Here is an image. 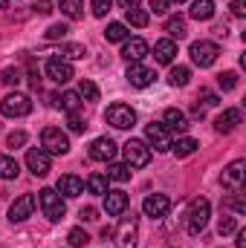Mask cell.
Returning a JSON list of instances; mask_svg holds the SVG:
<instances>
[{
  "label": "cell",
  "instance_id": "obj_1",
  "mask_svg": "<svg viewBox=\"0 0 246 248\" xmlns=\"http://www.w3.org/2000/svg\"><path fill=\"white\" fill-rule=\"evenodd\" d=\"M38 205H41V211H44V217H47L50 222H61L64 214H67V205H64L61 193H58L55 187H44V190L38 193Z\"/></svg>",
  "mask_w": 246,
  "mask_h": 248
},
{
  "label": "cell",
  "instance_id": "obj_2",
  "mask_svg": "<svg viewBox=\"0 0 246 248\" xmlns=\"http://www.w3.org/2000/svg\"><path fill=\"white\" fill-rule=\"evenodd\" d=\"M209 214H211V205H209V199H194L191 205H188V214H185V219H188V234L191 237H197L203 228H206V222H209Z\"/></svg>",
  "mask_w": 246,
  "mask_h": 248
},
{
  "label": "cell",
  "instance_id": "obj_3",
  "mask_svg": "<svg viewBox=\"0 0 246 248\" xmlns=\"http://www.w3.org/2000/svg\"><path fill=\"white\" fill-rule=\"evenodd\" d=\"M0 113L9 116V119H23V116L32 113V101H29V95H23V93H9V95L0 101Z\"/></svg>",
  "mask_w": 246,
  "mask_h": 248
},
{
  "label": "cell",
  "instance_id": "obj_4",
  "mask_svg": "<svg viewBox=\"0 0 246 248\" xmlns=\"http://www.w3.org/2000/svg\"><path fill=\"white\" fill-rule=\"evenodd\" d=\"M41 144H44L41 150H47L50 156H64L70 150V139H67V133H61V127H44Z\"/></svg>",
  "mask_w": 246,
  "mask_h": 248
},
{
  "label": "cell",
  "instance_id": "obj_5",
  "mask_svg": "<svg viewBox=\"0 0 246 248\" xmlns=\"http://www.w3.org/2000/svg\"><path fill=\"white\" fill-rule=\"evenodd\" d=\"M116 248H136V240H139V219L130 214V217H122L119 228H116Z\"/></svg>",
  "mask_w": 246,
  "mask_h": 248
},
{
  "label": "cell",
  "instance_id": "obj_6",
  "mask_svg": "<svg viewBox=\"0 0 246 248\" xmlns=\"http://www.w3.org/2000/svg\"><path fill=\"white\" fill-rule=\"evenodd\" d=\"M105 119L107 124H113L116 130H127V127H133L136 124V110L130 107V104H110L107 107V113H105Z\"/></svg>",
  "mask_w": 246,
  "mask_h": 248
},
{
  "label": "cell",
  "instance_id": "obj_7",
  "mask_svg": "<svg viewBox=\"0 0 246 248\" xmlns=\"http://www.w3.org/2000/svg\"><path fill=\"white\" fill-rule=\"evenodd\" d=\"M124 159H127L124 162L127 168H145L151 162V147L145 141H139V139H130L124 144Z\"/></svg>",
  "mask_w": 246,
  "mask_h": 248
},
{
  "label": "cell",
  "instance_id": "obj_8",
  "mask_svg": "<svg viewBox=\"0 0 246 248\" xmlns=\"http://www.w3.org/2000/svg\"><path fill=\"white\" fill-rule=\"evenodd\" d=\"M217 55H220V46L214 41H197V44H191V61L197 63V66H211V63L217 61Z\"/></svg>",
  "mask_w": 246,
  "mask_h": 248
},
{
  "label": "cell",
  "instance_id": "obj_9",
  "mask_svg": "<svg viewBox=\"0 0 246 248\" xmlns=\"http://www.w3.org/2000/svg\"><path fill=\"white\" fill-rule=\"evenodd\" d=\"M145 141H148L157 153L171 150V133H168L162 124H148V127H145Z\"/></svg>",
  "mask_w": 246,
  "mask_h": 248
},
{
  "label": "cell",
  "instance_id": "obj_10",
  "mask_svg": "<svg viewBox=\"0 0 246 248\" xmlns=\"http://www.w3.org/2000/svg\"><path fill=\"white\" fill-rule=\"evenodd\" d=\"M142 211H145V217H151V219H162V217H168V211H171V199H168L165 193H151V196L142 202Z\"/></svg>",
  "mask_w": 246,
  "mask_h": 248
},
{
  "label": "cell",
  "instance_id": "obj_11",
  "mask_svg": "<svg viewBox=\"0 0 246 248\" xmlns=\"http://www.w3.org/2000/svg\"><path fill=\"white\" fill-rule=\"evenodd\" d=\"M127 81H130V87H136V90H145V87H151L154 84V69L151 66H145L142 61H136V63H130L127 66V75H124Z\"/></svg>",
  "mask_w": 246,
  "mask_h": 248
},
{
  "label": "cell",
  "instance_id": "obj_12",
  "mask_svg": "<svg viewBox=\"0 0 246 248\" xmlns=\"http://www.w3.org/2000/svg\"><path fill=\"white\" fill-rule=\"evenodd\" d=\"M32 211H35V196H32V193H23V196H18V199L12 202V208H9V222H26V219L32 217Z\"/></svg>",
  "mask_w": 246,
  "mask_h": 248
},
{
  "label": "cell",
  "instance_id": "obj_13",
  "mask_svg": "<svg viewBox=\"0 0 246 248\" xmlns=\"http://www.w3.org/2000/svg\"><path fill=\"white\" fill-rule=\"evenodd\" d=\"M244 176H246V162L244 159H235V162L223 170L220 182H223L226 190H241V187H244Z\"/></svg>",
  "mask_w": 246,
  "mask_h": 248
},
{
  "label": "cell",
  "instance_id": "obj_14",
  "mask_svg": "<svg viewBox=\"0 0 246 248\" xmlns=\"http://www.w3.org/2000/svg\"><path fill=\"white\" fill-rule=\"evenodd\" d=\"M113 156H116V141H113V139L102 136V139H96V141L90 144V159H93V162H110Z\"/></svg>",
  "mask_w": 246,
  "mask_h": 248
},
{
  "label": "cell",
  "instance_id": "obj_15",
  "mask_svg": "<svg viewBox=\"0 0 246 248\" xmlns=\"http://www.w3.org/2000/svg\"><path fill=\"white\" fill-rule=\"evenodd\" d=\"M47 75H50L55 84H67L70 78H75L70 61H64V58H50V61H47Z\"/></svg>",
  "mask_w": 246,
  "mask_h": 248
},
{
  "label": "cell",
  "instance_id": "obj_16",
  "mask_svg": "<svg viewBox=\"0 0 246 248\" xmlns=\"http://www.w3.org/2000/svg\"><path fill=\"white\" fill-rule=\"evenodd\" d=\"M26 168H29L35 176H47V173H50V153L41 150V147H38V150L32 147V150L26 153Z\"/></svg>",
  "mask_w": 246,
  "mask_h": 248
},
{
  "label": "cell",
  "instance_id": "obj_17",
  "mask_svg": "<svg viewBox=\"0 0 246 248\" xmlns=\"http://www.w3.org/2000/svg\"><path fill=\"white\" fill-rule=\"evenodd\" d=\"M127 205H130V199H127L124 190H107L105 193V211L110 217H122L124 211H127Z\"/></svg>",
  "mask_w": 246,
  "mask_h": 248
},
{
  "label": "cell",
  "instance_id": "obj_18",
  "mask_svg": "<svg viewBox=\"0 0 246 248\" xmlns=\"http://www.w3.org/2000/svg\"><path fill=\"white\" fill-rule=\"evenodd\" d=\"M162 127H165L168 133H185V130H188V119H185L183 110L168 107V110L162 113Z\"/></svg>",
  "mask_w": 246,
  "mask_h": 248
},
{
  "label": "cell",
  "instance_id": "obj_19",
  "mask_svg": "<svg viewBox=\"0 0 246 248\" xmlns=\"http://www.w3.org/2000/svg\"><path fill=\"white\" fill-rule=\"evenodd\" d=\"M122 55L127 58V63L142 61V58L148 55V41H142V38H127L124 46H122Z\"/></svg>",
  "mask_w": 246,
  "mask_h": 248
},
{
  "label": "cell",
  "instance_id": "obj_20",
  "mask_svg": "<svg viewBox=\"0 0 246 248\" xmlns=\"http://www.w3.org/2000/svg\"><path fill=\"white\" fill-rule=\"evenodd\" d=\"M58 193L67 196V199H75V196L84 193V182H81L75 173H64L61 179H58Z\"/></svg>",
  "mask_w": 246,
  "mask_h": 248
},
{
  "label": "cell",
  "instance_id": "obj_21",
  "mask_svg": "<svg viewBox=\"0 0 246 248\" xmlns=\"http://www.w3.org/2000/svg\"><path fill=\"white\" fill-rule=\"evenodd\" d=\"M238 124H241V110L229 107V110H223V113L214 119V130H217V133H232Z\"/></svg>",
  "mask_w": 246,
  "mask_h": 248
},
{
  "label": "cell",
  "instance_id": "obj_22",
  "mask_svg": "<svg viewBox=\"0 0 246 248\" xmlns=\"http://www.w3.org/2000/svg\"><path fill=\"white\" fill-rule=\"evenodd\" d=\"M174 55H177V44H174L171 38L154 44V58H157V63H171L174 61Z\"/></svg>",
  "mask_w": 246,
  "mask_h": 248
},
{
  "label": "cell",
  "instance_id": "obj_23",
  "mask_svg": "<svg viewBox=\"0 0 246 248\" xmlns=\"http://www.w3.org/2000/svg\"><path fill=\"white\" fill-rule=\"evenodd\" d=\"M188 15H191L194 20H211V15H214V3H211V0H191Z\"/></svg>",
  "mask_w": 246,
  "mask_h": 248
},
{
  "label": "cell",
  "instance_id": "obj_24",
  "mask_svg": "<svg viewBox=\"0 0 246 248\" xmlns=\"http://www.w3.org/2000/svg\"><path fill=\"white\" fill-rule=\"evenodd\" d=\"M197 147H200V144H197V139H191V136H183V139L171 141V150H174V156H177V159H185V156H191Z\"/></svg>",
  "mask_w": 246,
  "mask_h": 248
},
{
  "label": "cell",
  "instance_id": "obj_25",
  "mask_svg": "<svg viewBox=\"0 0 246 248\" xmlns=\"http://www.w3.org/2000/svg\"><path fill=\"white\" fill-rule=\"evenodd\" d=\"M58 9H61L70 20L84 17V0H58Z\"/></svg>",
  "mask_w": 246,
  "mask_h": 248
},
{
  "label": "cell",
  "instance_id": "obj_26",
  "mask_svg": "<svg viewBox=\"0 0 246 248\" xmlns=\"http://www.w3.org/2000/svg\"><path fill=\"white\" fill-rule=\"evenodd\" d=\"M127 26L119 23V20H113V23H107V29H105V38L107 41H113V44H119V41H127Z\"/></svg>",
  "mask_w": 246,
  "mask_h": 248
},
{
  "label": "cell",
  "instance_id": "obj_27",
  "mask_svg": "<svg viewBox=\"0 0 246 248\" xmlns=\"http://www.w3.org/2000/svg\"><path fill=\"white\" fill-rule=\"evenodd\" d=\"M18 173H20V165L12 156H0V179H18Z\"/></svg>",
  "mask_w": 246,
  "mask_h": 248
},
{
  "label": "cell",
  "instance_id": "obj_28",
  "mask_svg": "<svg viewBox=\"0 0 246 248\" xmlns=\"http://www.w3.org/2000/svg\"><path fill=\"white\" fill-rule=\"evenodd\" d=\"M191 81V69L188 66H174L171 72H168V84L171 87H185Z\"/></svg>",
  "mask_w": 246,
  "mask_h": 248
},
{
  "label": "cell",
  "instance_id": "obj_29",
  "mask_svg": "<svg viewBox=\"0 0 246 248\" xmlns=\"http://www.w3.org/2000/svg\"><path fill=\"white\" fill-rule=\"evenodd\" d=\"M87 190L105 196V193H107V176H105V173H90V176H87Z\"/></svg>",
  "mask_w": 246,
  "mask_h": 248
},
{
  "label": "cell",
  "instance_id": "obj_30",
  "mask_svg": "<svg viewBox=\"0 0 246 248\" xmlns=\"http://www.w3.org/2000/svg\"><path fill=\"white\" fill-rule=\"evenodd\" d=\"M165 32L171 35V41H174V38H177V41H180V38H185V35H188V29H185V20H183V17H168V23H165Z\"/></svg>",
  "mask_w": 246,
  "mask_h": 248
},
{
  "label": "cell",
  "instance_id": "obj_31",
  "mask_svg": "<svg viewBox=\"0 0 246 248\" xmlns=\"http://www.w3.org/2000/svg\"><path fill=\"white\" fill-rule=\"evenodd\" d=\"M87 55V49L81 46V44H64L61 46V58L64 61H78V58H84Z\"/></svg>",
  "mask_w": 246,
  "mask_h": 248
},
{
  "label": "cell",
  "instance_id": "obj_32",
  "mask_svg": "<svg viewBox=\"0 0 246 248\" xmlns=\"http://www.w3.org/2000/svg\"><path fill=\"white\" fill-rule=\"evenodd\" d=\"M148 20H151V15H148L145 9H127V23H130V26L142 29V26H148Z\"/></svg>",
  "mask_w": 246,
  "mask_h": 248
},
{
  "label": "cell",
  "instance_id": "obj_33",
  "mask_svg": "<svg viewBox=\"0 0 246 248\" xmlns=\"http://www.w3.org/2000/svg\"><path fill=\"white\" fill-rule=\"evenodd\" d=\"M130 173H133V170H130L127 165H119V162L107 168V179H113V182H127V179H130Z\"/></svg>",
  "mask_w": 246,
  "mask_h": 248
},
{
  "label": "cell",
  "instance_id": "obj_34",
  "mask_svg": "<svg viewBox=\"0 0 246 248\" xmlns=\"http://www.w3.org/2000/svg\"><path fill=\"white\" fill-rule=\"evenodd\" d=\"M67 243H70L72 248H81V246H87V243H90V234H87L84 228H70Z\"/></svg>",
  "mask_w": 246,
  "mask_h": 248
},
{
  "label": "cell",
  "instance_id": "obj_35",
  "mask_svg": "<svg viewBox=\"0 0 246 248\" xmlns=\"http://www.w3.org/2000/svg\"><path fill=\"white\" fill-rule=\"evenodd\" d=\"M217 87H220L223 93H232V90L238 87V72H232V69H229V72H220V75H217Z\"/></svg>",
  "mask_w": 246,
  "mask_h": 248
},
{
  "label": "cell",
  "instance_id": "obj_36",
  "mask_svg": "<svg viewBox=\"0 0 246 248\" xmlns=\"http://www.w3.org/2000/svg\"><path fill=\"white\" fill-rule=\"evenodd\" d=\"M78 95H81V98H87V101H99V87H96L93 81L81 78V84H78Z\"/></svg>",
  "mask_w": 246,
  "mask_h": 248
},
{
  "label": "cell",
  "instance_id": "obj_37",
  "mask_svg": "<svg viewBox=\"0 0 246 248\" xmlns=\"http://www.w3.org/2000/svg\"><path fill=\"white\" fill-rule=\"evenodd\" d=\"M58 104H61V107L67 110V113H75V110L81 107V95L70 90V93H64V95H61V101H58Z\"/></svg>",
  "mask_w": 246,
  "mask_h": 248
},
{
  "label": "cell",
  "instance_id": "obj_38",
  "mask_svg": "<svg viewBox=\"0 0 246 248\" xmlns=\"http://www.w3.org/2000/svg\"><path fill=\"white\" fill-rule=\"evenodd\" d=\"M20 78H23V72H20L18 66H9V69H3V72H0V81H3V84H9V87H18V84H20Z\"/></svg>",
  "mask_w": 246,
  "mask_h": 248
},
{
  "label": "cell",
  "instance_id": "obj_39",
  "mask_svg": "<svg viewBox=\"0 0 246 248\" xmlns=\"http://www.w3.org/2000/svg\"><path fill=\"white\" fill-rule=\"evenodd\" d=\"M67 127H70L72 133H84V130H87V119L75 110V113H70V116H67Z\"/></svg>",
  "mask_w": 246,
  "mask_h": 248
},
{
  "label": "cell",
  "instance_id": "obj_40",
  "mask_svg": "<svg viewBox=\"0 0 246 248\" xmlns=\"http://www.w3.org/2000/svg\"><path fill=\"white\" fill-rule=\"evenodd\" d=\"M232 231H238V219H235V217H220V222H217V234L226 237V234H232Z\"/></svg>",
  "mask_w": 246,
  "mask_h": 248
},
{
  "label": "cell",
  "instance_id": "obj_41",
  "mask_svg": "<svg viewBox=\"0 0 246 248\" xmlns=\"http://www.w3.org/2000/svg\"><path fill=\"white\" fill-rule=\"evenodd\" d=\"M67 32H70V29H67L64 23H53V26L47 29V38H50V41H64V38H67Z\"/></svg>",
  "mask_w": 246,
  "mask_h": 248
},
{
  "label": "cell",
  "instance_id": "obj_42",
  "mask_svg": "<svg viewBox=\"0 0 246 248\" xmlns=\"http://www.w3.org/2000/svg\"><path fill=\"white\" fill-rule=\"evenodd\" d=\"M110 6H113V0H93V3H90V9H93L96 17H105V15L110 12Z\"/></svg>",
  "mask_w": 246,
  "mask_h": 248
},
{
  "label": "cell",
  "instance_id": "obj_43",
  "mask_svg": "<svg viewBox=\"0 0 246 248\" xmlns=\"http://www.w3.org/2000/svg\"><path fill=\"white\" fill-rule=\"evenodd\" d=\"M26 139H29V136H26L23 130H15V133H9L6 144H9V147H23V144H26Z\"/></svg>",
  "mask_w": 246,
  "mask_h": 248
},
{
  "label": "cell",
  "instance_id": "obj_44",
  "mask_svg": "<svg viewBox=\"0 0 246 248\" xmlns=\"http://www.w3.org/2000/svg\"><path fill=\"white\" fill-rule=\"evenodd\" d=\"M200 98H203V104H206V107H217V104H220V98H217L211 90H206V87L200 90Z\"/></svg>",
  "mask_w": 246,
  "mask_h": 248
},
{
  "label": "cell",
  "instance_id": "obj_45",
  "mask_svg": "<svg viewBox=\"0 0 246 248\" xmlns=\"http://www.w3.org/2000/svg\"><path fill=\"white\" fill-rule=\"evenodd\" d=\"M148 6H151V12H154V15H165L171 3H168V0H148Z\"/></svg>",
  "mask_w": 246,
  "mask_h": 248
},
{
  "label": "cell",
  "instance_id": "obj_46",
  "mask_svg": "<svg viewBox=\"0 0 246 248\" xmlns=\"http://www.w3.org/2000/svg\"><path fill=\"white\" fill-rule=\"evenodd\" d=\"M229 9H232V15H235V17H244V15H246V0H232V6H229Z\"/></svg>",
  "mask_w": 246,
  "mask_h": 248
},
{
  "label": "cell",
  "instance_id": "obj_47",
  "mask_svg": "<svg viewBox=\"0 0 246 248\" xmlns=\"http://www.w3.org/2000/svg\"><path fill=\"white\" fill-rule=\"evenodd\" d=\"M81 219H84V222H96V219H99V211L87 205V208H81Z\"/></svg>",
  "mask_w": 246,
  "mask_h": 248
},
{
  "label": "cell",
  "instance_id": "obj_48",
  "mask_svg": "<svg viewBox=\"0 0 246 248\" xmlns=\"http://www.w3.org/2000/svg\"><path fill=\"white\" fill-rule=\"evenodd\" d=\"M50 6H53L50 0H38V3H35V12H38V15H50V12H53Z\"/></svg>",
  "mask_w": 246,
  "mask_h": 248
},
{
  "label": "cell",
  "instance_id": "obj_49",
  "mask_svg": "<svg viewBox=\"0 0 246 248\" xmlns=\"http://www.w3.org/2000/svg\"><path fill=\"white\" fill-rule=\"evenodd\" d=\"M139 3H142V0H119V6H122L124 12H127V9H139Z\"/></svg>",
  "mask_w": 246,
  "mask_h": 248
},
{
  "label": "cell",
  "instance_id": "obj_50",
  "mask_svg": "<svg viewBox=\"0 0 246 248\" xmlns=\"http://www.w3.org/2000/svg\"><path fill=\"white\" fill-rule=\"evenodd\" d=\"M238 248H246V231H238V240H235Z\"/></svg>",
  "mask_w": 246,
  "mask_h": 248
},
{
  "label": "cell",
  "instance_id": "obj_51",
  "mask_svg": "<svg viewBox=\"0 0 246 248\" xmlns=\"http://www.w3.org/2000/svg\"><path fill=\"white\" fill-rule=\"evenodd\" d=\"M9 6V0H0V9H6Z\"/></svg>",
  "mask_w": 246,
  "mask_h": 248
},
{
  "label": "cell",
  "instance_id": "obj_52",
  "mask_svg": "<svg viewBox=\"0 0 246 248\" xmlns=\"http://www.w3.org/2000/svg\"><path fill=\"white\" fill-rule=\"evenodd\" d=\"M168 3H185V0H168Z\"/></svg>",
  "mask_w": 246,
  "mask_h": 248
}]
</instances>
